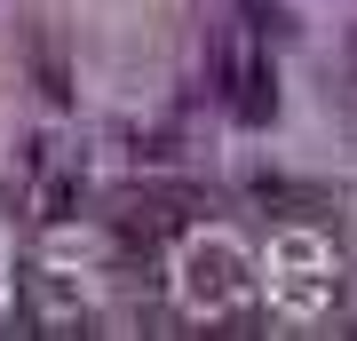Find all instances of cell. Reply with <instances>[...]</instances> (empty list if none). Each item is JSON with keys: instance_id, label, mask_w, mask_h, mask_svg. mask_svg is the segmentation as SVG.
<instances>
[{"instance_id": "obj_1", "label": "cell", "mask_w": 357, "mask_h": 341, "mask_svg": "<svg viewBox=\"0 0 357 341\" xmlns=\"http://www.w3.org/2000/svg\"><path fill=\"white\" fill-rule=\"evenodd\" d=\"M206 72H215V96L230 103V119L262 127L270 112H278V72H270V48L246 32H222L215 56H206Z\"/></svg>"}, {"instance_id": "obj_2", "label": "cell", "mask_w": 357, "mask_h": 341, "mask_svg": "<svg viewBox=\"0 0 357 341\" xmlns=\"http://www.w3.org/2000/svg\"><path fill=\"white\" fill-rule=\"evenodd\" d=\"M246 16H255V24H270V32H294V16L270 8V0H246Z\"/></svg>"}]
</instances>
